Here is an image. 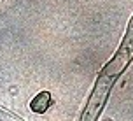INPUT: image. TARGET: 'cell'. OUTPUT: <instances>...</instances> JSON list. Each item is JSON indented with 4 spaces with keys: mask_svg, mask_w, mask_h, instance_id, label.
Wrapping results in <instances>:
<instances>
[{
    "mask_svg": "<svg viewBox=\"0 0 133 121\" xmlns=\"http://www.w3.org/2000/svg\"><path fill=\"white\" fill-rule=\"evenodd\" d=\"M133 58V18L128 25L126 35L121 42L117 53L114 54V58L109 63H107L103 70L100 72L98 79H96V84H95V90L91 93V98L88 102V107L84 111V116H82V121H96L100 111L103 107V104L107 100V95L112 88L114 81L117 79V75L126 68V65L131 61Z\"/></svg>",
    "mask_w": 133,
    "mask_h": 121,
    "instance_id": "6da1fadb",
    "label": "cell"
},
{
    "mask_svg": "<svg viewBox=\"0 0 133 121\" xmlns=\"http://www.w3.org/2000/svg\"><path fill=\"white\" fill-rule=\"evenodd\" d=\"M49 105V93H40L35 97V100L32 102V109L35 112H44Z\"/></svg>",
    "mask_w": 133,
    "mask_h": 121,
    "instance_id": "7a4b0ae2",
    "label": "cell"
}]
</instances>
